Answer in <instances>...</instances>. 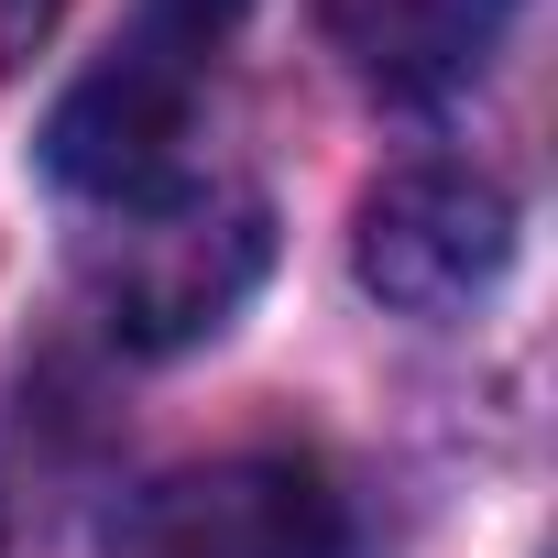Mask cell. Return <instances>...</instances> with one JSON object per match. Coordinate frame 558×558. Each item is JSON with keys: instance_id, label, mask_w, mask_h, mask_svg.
Masks as SVG:
<instances>
[{"instance_id": "cell-1", "label": "cell", "mask_w": 558, "mask_h": 558, "mask_svg": "<svg viewBox=\"0 0 558 558\" xmlns=\"http://www.w3.org/2000/svg\"><path fill=\"white\" fill-rule=\"evenodd\" d=\"M274 263V219L241 186H175L121 208V230L88 252V296L121 351H197L241 318V296Z\"/></svg>"}, {"instance_id": "cell-2", "label": "cell", "mask_w": 558, "mask_h": 558, "mask_svg": "<svg viewBox=\"0 0 558 558\" xmlns=\"http://www.w3.org/2000/svg\"><path fill=\"white\" fill-rule=\"evenodd\" d=\"M110 558H351V514L307 460L230 449L143 482L110 514Z\"/></svg>"}, {"instance_id": "cell-3", "label": "cell", "mask_w": 558, "mask_h": 558, "mask_svg": "<svg viewBox=\"0 0 558 558\" xmlns=\"http://www.w3.org/2000/svg\"><path fill=\"white\" fill-rule=\"evenodd\" d=\"M351 263L395 318H460L514 263V197L471 165H395L351 219Z\"/></svg>"}, {"instance_id": "cell-4", "label": "cell", "mask_w": 558, "mask_h": 558, "mask_svg": "<svg viewBox=\"0 0 558 558\" xmlns=\"http://www.w3.org/2000/svg\"><path fill=\"white\" fill-rule=\"evenodd\" d=\"M186 132H197V56L165 34H132L110 66H88L56 121H45V175L99 208H143L186 186Z\"/></svg>"}, {"instance_id": "cell-5", "label": "cell", "mask_w": 558, "mask_h": 558, "mask_svg": "<svg viewBox=\"0 0 558 558\" xmlns=\"http://www.w3.org/2000/svg\"><path fill=\"white\" fill-rule=\"evenodd\" d=\"M525 0H318V23L340 45V66L373 88V99H460L493 45L514 34Z\"/></svg>"}, {"instance_id": "cell-6", "label": "cell", "mask_w": 558, "mask_h": 558, "mask_svg": "<svg viewBox=\"0 0 558 558\" xmlns=\"http://www.w3.org/2000/svg\"><path fill=\"white\" fill-rule=\"evenodd\" d=\"M241 12H252V0H154V23H143V34H165V45L208 56V45H219V34H230Z\"/></svg>"}, {"instance_id": "cell-7", "label": "cell", "mask_w": 558, "mask_h": 558, "mask_svg": "<svg viewBox=\"0 0 558 558\" xmlns=\"http://www.w3.org/2000/svg\"><path fill=\"white\" fill-rule=\"evenodd\" d=\"M56 23H66V0H0V88H12V77L45 56Z\"/></svg>"}]
</instances>
